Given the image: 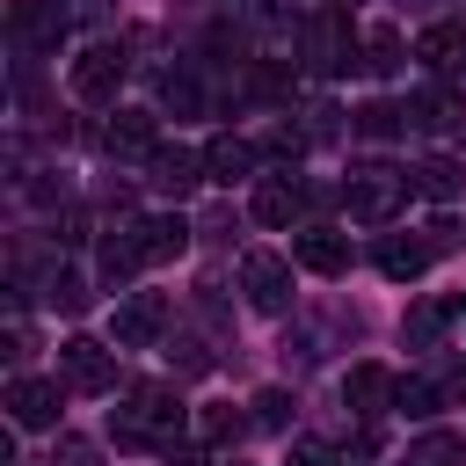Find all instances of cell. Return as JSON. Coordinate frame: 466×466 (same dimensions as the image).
<instances>
[{
	"label": "cell",
	"instance_id": "cell-24",
	"mask_svg": "<svg viewBox=\"0 0 466 466\" xmlns=\"http://www.w3.org/2000/svg\"><path fill=\"white\" fill-rule=\"evenodd\" d=\"M138 269V248H131V233H109L102 240V284H124Z\"/></svg>",
	"mask_w": 466,
	"mask_h": 466
},
{
	"label": "cell",
	"instance_id": "cell-7",
	"mask_svg": "<svg viewBox=\"0 0 466 466\" xmlns=\"http://www.w3.org/2000/svg\"><path fill=\"white\" fill-rule=\"evenodd\" d=\"M109 328H116V350H153V342L167 335V299H160V291H131Z\"/></svg>",
	"mask_w": 466,
	"mask_h": 466
},
{
	"label": "cell",
	"instance_id": "cell-1",
	"mask_svg": "<svg viewBox=\"0 0 466 466\" xmlns=\"http://www.w3.org/2000/svg\"><path fill=\"white\" fill-rule=\"evenodd\" d=\"M182 422H197V415L175 400V386H131V393H124V408L109 415V430H116V444H124V451H175Z\"/></svg>",
	"mask_w": 466,
	"mask_h": 466
},
{
	"label": "cell",
	"instance_id": "cell-8",
	"mask_svg": "<svg viewBox=\"0 0 466 466\" xmlns=\"http://www.w3.org/2000/svg\"><path fill=\"white\" fill-rule=\"evenodd\" d=\"M306 66H313V73H350V66H357V51H350V15L328 7V15L306 22Z\"/></svg>",
	"mask_w": 466,
	"mask_h": 466
},
{
	"label": "cell",
	"instance_id": "cell-5",
	"mask_svg": "<svg viewBox=\"0 0 466 466\" xmlns=\"http://www.w3.org/2000/svg\"><path fill=\"white\" fill-rule=\"evenodd\" d=\"M124 73H131L124 44H87V51L73 58V95H80V102H116Z\"/></svg>",
	"mask_w": 466,
	"mask_h": 466
},
{
	"label": "cell",
	"instance_id": "cell-37",
	"mask_svg": "<svg viewBox=\"0 0 466 466\" xmlns=\"http://www.w3.org/2000/svg\"><path fill=\"white\" fill-rule=\"evenodd\" d=\"M73 15H80V22H95V15H102V0H73Z\"/></svg>",
	"mask_w": 466,
	"mask_h": 466
},
{
	"label": "cell",
	"instance_id": "cell-30",
	"mask_svg": "<svg viewBox=\"0 0 466 466\" xmlns=\"http://www.w3.org/2000/svg\"><path fill=\"white\" fill-rule=\"evenodd\" d=\"M160 95H167V109H182V116H189V109H197V102H204V95H197V80H189V73H167V80H160Z\"/></svg>",
	"mask_w": 466,
	"mask_h": 466
},
{
	"label": "cell",
	"instance_id": "cell-27",
	"mask_svg": "<svg viewBox=\"0 0 466 466\" xmlns=\"http://www.w3.org/2000/svg\"><path fill=\"white\" fill-rule=\"evenodd\" d=\"M364 66H379V73H393V66H400V29H386V22H379V29L364 36Z\"/></svg>",
	"mask_w": 466,
	"mask_h": 466
},
{
	"label": "cell",
	"instance_id": "cell-18",
	"mask_svg": "<svg viewBox=\"0 0 466 466\" xmlns=\"http://www.w3.org/2000/svg\"><path fill=\"white\" fill-rule=\"evenodd\" d=\"M248 211H255V226H291V211H299V182H291V175H262Z\"/></svg>",
	"mask_w": 466,
	"mask_h": 466
},
{
	"label": "cell",
	"instance_id": "cell-32",
	"mask_svg": "<svg viewBox=\"0 0 466 466\" xmlns=\"http://www.w3.org/2000/svg\"><path fill=\"white\" fill-rule=\"evenodd\" d=\"M291 466H335V451H328L320 437H299V444H291Z\"/></svg>",
	"mask_w": 466,
	"mask_h": 466
},
{
	"label": "cell",
	"instance_id": "cell-22",
	"mask_svg": "<svg viewBox=\"0 0 466 466\" xmlns=\"http://www.w3.org/2000/svg\"><path fill=\"white\" fill-rule=\"evenodd\" d=\"M400 466H466V437L430 430V437H415V444H408V459H400Z\"/></svg>",
	"mask_w": 466,
	"mask_h": 466
},
{
	"label": "cell",
	"instance_id": "cell-11",
	"mask_svg": "<svg viewBox=\"0 0 466 466\" xmlns=\"http://www.w3.org/2000/svg\"><path fill=\"white\" fill-rule=\"evenodd\" d=\"M124 233H131V248H138V262H175V255L189 248V226H182L175 211H160V218H131Z\"/></svg>",
	"mask_w": 466,
	"mask_h": 466
},
{
	"label": "cell",
	"instance_id": "cell-3",
	"mask_svg": "<svg viewBox=\"0 0 466 466\" xmlns=\"http://www.w3.org/2000/svg\"><path fill=\"white\" fill-rule=\"evenodd\" d=\"M240 291L255 313H291V262L269 255V248H248L240 255Z\"/></svg>",
	"mask_w": 466,
	"mask_h": 466
},
{
	"label": "cell",
	"instance_id": "cell-9",
	"mask_svg": "<svg viewBox=\"0 0 466 466\" xmlns=\"http://www.w3.org/2000/svg\"><path fill=\"white\" fill-rule=\"evenodd\" d=\"M204 175H211V182H248V175H262V146L240 138V131H218V138L204 146Z\"/></svg>",
	"mask_w": 466,
	"mask_h": 466
},
{
	"label": "cell",
	"instance_id": "cell-21",
	"mask_svg": "<svg viewBox=\"0 0 466 466\" xmlns=\"http://www.w3.org/2000/svg\"><path fill=\"white\" fill-rule=\"evenodd\" d=\"M240 437H248V415H240V408H197V444L226 451V444H240Z\"/></svg>",
	"mask_w": 466,
	"mask_h": 466
},
{
	"label": "cell",
	"instance_id": "cell-2",
	"mask_svg": "<svg viewBox=\"0 0 466 466\" xmlns=\"http://www.w3.org/2000/svg\"><path fill=\"white\" fill-rule=\"evenodd\" d=\"M408 189H415V175H400L393 160H364V167H350V182H342L357 226H386V218L408 204Z\"/></svg>",
	"mask_w": 466,
	"mask_h": 466
},
{
	"label": "cell",
	"instance_id": "cell-36",
	"mask_svg": "<svg viewBox=\"0 0 466 466\" xmlns=\"http://www.w3.org/2000/svg\"><path fill=\"white\" fill-rule=\"evenodd\" d=\"M167 466H204V451H167Z\"/></svg>",
	"mask_w": 466,
	"mask_h": 466
},
{
	"label": "cell",
	"instance_id": "cell-33",
	"mask_svg": "<svg viewBox=\"0 0 466 466\" xmlns=\"http://www.w3.org/2000/svg\"><path fill=\"white\" fill-rule=\"evenodd\" d=\"M437 393H444V408H466V357H459V364L437 379Z\"/></svg>",
	"mask_w": 466,
	"mask_h": 466
},
{
	"label": "cell",
	"instance_id": "cell-16",
	"mask_svg": "<svg viewBox=\"0 0 466 466\" xmlns=\"http://www.w3.org/2000/svg\"><path fill=\"white\" fill-rule=\"evenodd\" d=\"M415 58H422L430 73H451V66L466 58V29H459V22H430V29L415 36Z\"/></svg>",
	"mask_w": 466,
	"mask_h": 466
},
{
	"label": "cell",
	"instance_id": "cell-6",
	"mask_svg": "<svg viewBox=\"0 0 466 466\" xmlns=\"http://www.w3.org/2000/svg\"><path fill=\"white\" fill-rule=\"evenodd\" d=\"M66 22H73V7H58V0H15L7 7V29H15L22 51H58L66 44Z\"/></svg>",
	"mask_w": 466,
	"mask_h": 466
},
{
	"label": "cell",
	"instance_id": "cell-34",
	"mask_svg": "<svg viewBox=\"0 0 466 466\" xmlns=\"http://www.w3.org/2000/svg\"><path fill=\"white\" fill-rule=\"evenodd\" d=\"M459 240H466V233H459V226H451V218H430V255H451V248H459Z\"/></svg>",
	"mask_w": 466,
	"mask_h": 466
},
{
	"label": "cell",
	"instance_id": "cell-38",
	"mask_svg": "<svg viewBox=\"0 0 466 466\" xmlns=\"http://www.w3.org/2000/svg\"><path fill=\"white\" fill-rule=\"evenodd\" d=\"M444 313H451V320H459V328H466V299H451V306H444Z\"/></svg>",
	"mask_w": 466,
	"mask_h": 466
},
{
	"label": "cell",
	"instance_id": "cell-23",
	"mask_svg": "<svg viewBox=\"0 0 466 466\" xmlns=\"http://www.w3.org/2000/svg\"><path fill=\"white\" fill-rule=\"evenodd\" d=\"M444 320H451V313L422 299V306H408V320H400V335H408L415 350H437V335H444Z\"/></svg>",
	"mask_w": 466,
	"mask_h": 466
},
{
	"label": "cell",
	"instance_id": "cell-26",
	"mask_svg": "<svg viewBox=\"0 0 466 466\" xmlns=\"http://www.w3.org/2000/svg\"><path fill=\"white\" fill-rule=\"evenodd\" d=\"M393 408H400V415H437V408H444V393H437V379H400Z\"/></svg>",
	"mask_w": 466,
	"mask_h": 466
},
{
	"label": "cell",
	"instance_id": "cell-10",
	"mask_svg": "<svg viewBox=\"0 0 466 466\" xmlns=\"http://www.w3.org/2000/svg\"><path fill=\"white\" fill-rule=\"evenodd\" d=\"M146 182H153L160 197H189V189L204 182V153H189V146H160V153L146 160Z\"/></svg>",
	"mask_w": 466,
	"mask_h": 466
},
{
	"label": "cell",
	"instance_id": "cell-14",
	"mask_svg": "<svg viewBox=\"0 0 466 466\" xmlns=\"http://www.w3.org/2000/svg\"><path fill=\"white\" fill-rule=\"evenodd\" d=\"M7 415H15V430H51L58 422V386L51 379H15L7 386Z\"/></svg>",
	"mask_w": 466,
	"mask_h": 466
},
{
	"label": "cell",
	"instance_id": "cell-12",
	"mask_svg": "<svg viewBox=\"0 0 466 466\" xmlns=\"http://www.w3.org/2000/svg\"><path fill=\"white\" fill-rule=\"evenodd\" d=\"M291 262L313 269V277H342V269H350V240H342L335 226H306V233L291 240Z\"/></svg>",
	"mask_w": 466,
	"mask_h": 466
},
{
	"label": "cell",
	"instance_id": "cell-13",
	"mask_svg": "<svg viewBox=\"0 0 466 466\" xmlns=\"http://www.w3.org/2000/svg\"><path fill=\"white\" fill-rule=\"evenodd\" d=\"M393 393H400V379H393L386 364H350V379H342L350 415H386V408H393Z\"/></svg>",
	"mask_w": 466,
	"mask_h": 466
},
{
	"label": "cell",
	"instance_id": "cell-17",
	"mask_svg": "<svg viewBox=\"0 0 466 466\" xmlns=\"http://www.w3.org/2000/svg\"><path fill=\"white\" fill-rule=\"evenodd\" d=\"M102 138H109V153H146V160L160 153V138H153V109H116Z\"/></svg>",
	"mask_w": 466,
	"mask_h": 466
},
{
	"label": "cell",
	"instance_id": "cell-19",
	"mask_svg": "<svg viewBox=\"0 0 466 466\" xmlns=\"http://www.w3.org/2000/svg\"><path fill=\"white\" fill-rule=\"evenodd\" d=\"M408 116H415L422 131H459V124H466V102H459L451 87H430V95L408 102Z\"/></svg>",
	"mask_w": 466,
	"mask_h": 466
},
{
	"label": "cell",
	"instance_id": "cell-28",
	"mask_svg": "<svg viewBox=\"0 0 466 466\" xmlns=\"http://www.w3.org/2000/svg\"><path fill=\"white\" fill-rule=\"evenodd\" d=\"M400 116H408V109H393V102H364V109H357V131H364V138H393Z\"/></svg>",
	"mask_w": 466,
	"mask_h": 466
},
{
	"label": "cell",
	"instance_id": "cell-4",
	"mask_svg": "<svg viewBox=\"0 0 466 466\" xmlns=\"http://www.w3.org/2000/svg\"><path fill=\"white\" fill-rule=\"evenodd\" d=\"M58 371H66V386H73V393H116V350H109V342H95V335L58 342Z\"/></svg>",
	"mask_w": 466,
	"mask_h": 466
},
{
	"label": "cell",
	"instance_id": "cell-20",
	"mask_svg": "<svg viewBox=\"0 0 466 466\" xmlns=\"http://www.w3.org/2000/svg\"><path fill=\"white\" fill-rule=\"evenodd\" d=\"M415 189H422V197H437V204H451V197L466 189V167H459L451 153H430V160L415 167Z\"/></svg>",
	"mask_w": 466,
	"mask_h": 466
},
{
	"label": "cell",
	"instance_id": "cell-25",
	"mask_svg": "<svg viewBox=\"0 0 466 466\" xmlns=\"http://www.w3.org/2000/svg\"><path fill=\"white\" fill-rule=\"evenodd\" d=\"M44 306H58V313H80V306H87V284H80L73 269H51V277H44Z\"/></svg>",
	"mask_w": 466,
	"mask_h": 466
},
{
	"label": "cell",
	"instance_id": "cell-15",
	"mask_svg": "<svg viewBox=\"0 0 466 466\" xmlns=\"http://www.w3.org/2000/svg\"><path fill=\"white\" fill-rule=\"evenodd\" d=\"M422 269H430V240H408V233H386V240H379V277L415 284Z\"/></svg>",
	"mask_w": 466,
	"mask_h": 466
},
{
	"label": "cell",
	"instance_id": "cell-39",
	"mask_svg": "<svg viewBox=\"0 0 466 466\" xmlns=\"http://www.w3.org/2000/svg\"><path fill=\"white\" fill-rule=\"evenodd\" d=\"M328 7H335V15H350V7H364V0H328Z\"/></svg>",
	"mask_w": 466,
	"mask_h": 466
},
{
	"label": "cell",
	"instance_id": "cell-31",
	"mask_svg": "<svg viewBox=\"0 0 466 466\" xmlns=\"http://www.w3.org/2000/svg\"><path fill=\"white\" fill-rule=\"evenodd\" d=\"M167 357H175V371H211V357H204V342H167Z\"/></svg>",
	"mask_w": 466,
	"mask_h": 466
},
{
	"label": "cell",
	"instance_id": "cell-35",
	"mask_svg": "<svg viewBox=\"0 0 466 466\" xmlns=\"http://www.w3.org/2000/svg\"><path fill=\"white\" fill-rule=\"evenodd\" d=\"M58 459L66 466H87V444H58Z\"/></svg>",
	"mask_w": 466,
	"mask_h": 466
},
{
	"label": "cell",
	"instance_id": "cell-29",
	"mask_svg": "<svg viewBox=\"0 0 466 466\" xmlns=\"http://www.w3.org/2000/svg\"><path fill=\"white\" fill-rule=\"evenodd\" d=\"M284 422H291V393L284 386H262L255 393V430H284Z\"/></svg>",
	"mask_w": 466,
	"mask_h": 466
}]
</instances>
